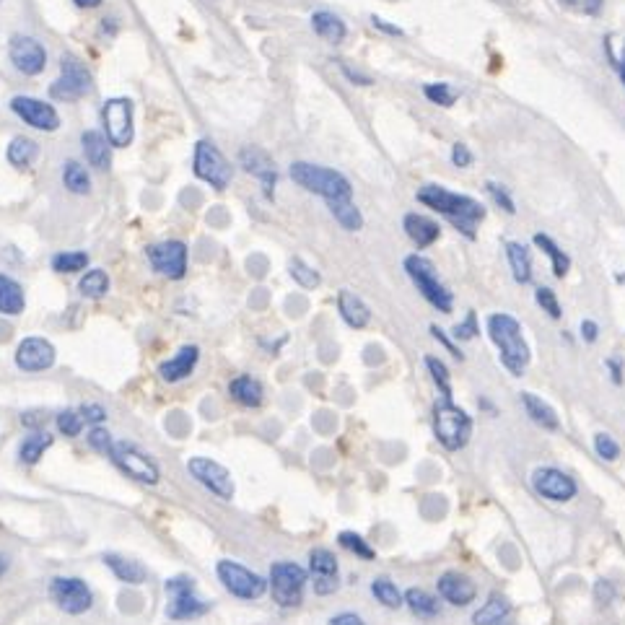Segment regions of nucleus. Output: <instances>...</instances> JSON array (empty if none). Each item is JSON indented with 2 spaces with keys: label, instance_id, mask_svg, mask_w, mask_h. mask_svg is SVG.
Masks as SVG:
<instances>
[{
  "label": "nucleus",
  "instance_id": "f257e3e1",
  "mask_svg": "<svg viewBox=\"0 0 625 625\" xmlns=\"http://www.w3.org/2000/svg\"><path fill=\"white\" fill-rule=\"evenodd\" d=\"M418 200L428 208H434L436 213L447 216L467 239H475V229L485 218V208L478 200L467 198V195H457L439 185H426L418 190Z\"/></svg>",
  "mask_w": 625,
  "mask_h": 625
},
{
  "label": "nucleus",
  "instance_id": "f03ea898",
  "mask_svg": "<svg viewBox=\"0 0 625 625\" xmlns=\"http://www.w3.org/2000/svg\"><path fill=\"white\" fill-rule=\"evenodd\" d=\"M488 335L496 343L498 356H501V364L514 374V377H522L524 369L530 366V345L522 335V325L511 314H491L488 317Z\"/></svg>",
  "mask_w": 625,
  "mask_h": 625
},
{
  "label": "nucleus",
  "instance_id": "7ed1b4c3",
  "mask_svg": "<svg viewBox=\"0 0 625 625\" xmlns=\"http://www.w3.org/2000/svg\"><path fill=\"white\" fill-rule=\"evenodd\" d=\"M291 177L299 187H304L307 192H314L319 198H325L327 203L332 200H351L353 190L351 182L343 177V174L325 169V166H314L307 161H296L291 166Z\"/></svg>",
  "mask_w": 625,
  "mask_h": 625
},
{
  "label": "nucleus",
  "instance_id": "20e7f679",
  "mask_svg": "<svg viewBox=\"0 0 625 625\" xmlns=\"http://www.w3.org/2000/svg\"><path fill=\"white\" fill-rule=\"evenodd\" d=\"M434 434L447 452H460L472 436V418L449 397H441L434 405Z\"/></svg>",
  "mask_w": 625,
  "mask_h": 625
},
{
  "label": "nucleus",
  "instance_id": "39448f33",
  "mask_svg": "<svg viewBox=\"0 0 625 625\" xmlns=\"http://www.w3.org/2000/svg\"><path fill=\"white\" fill-rule=\"evenodd\" d=\"M405 270H408L410 281L415 283V288L421 291V296L428 301V304H431V307H436L444 314L452 312V307H454L452 291L439 281L434 262L426 260V257H421V255H410V257H405Z\"/></svg>",
  "mask_w": 625,
  "mask_h": 625
},
{
  "label": "nucleus",
  "instance_id": "423d86ee",
  "mask_svg": "<svg viewBox=\"0 0 625 625\" xmlns=\"http://www.w3.org/2000/svg\"><path fill=\"white\" fill-rule=\"evenodd\" d=\"M166 592V615L172 620H192L200 618L211 610V605L203 600L195 587V579L190 576H174L164 584Z\"/></svg>",
  "mask_w": 625,
  "mask_h": 625
},
{
  "label": "nucleus",
  "instance_id": "0eeeda50",
  "mask_svg": "<svg viewBox=\"0 0 625 625\" xmlns=\"http://www.w3.org/2000/svg\"><path fill=\"white\" fill-rule=\"evenodd\" d=\"M307 587V571L294 561H278L270 568V592L281 607H299Z\"/></svg>",
  "mask_w": 625,
  "mask_h": 625
},
{
  "label": "nucleus",
  "instance_id": "6e6552de",
  "mask_svg": "<svg viewBox=\"0 0 625 625\" xmlns=\"http://www.w3.org/2000/svg\"><path fill=\"white\" fill-rule=\"evenodd\" d=\"M218 581L224 584V589L239 600H260L262 594L268 592V581L262 579L260 574L244 568L242 563L236 561H218L216 566Z\"/></svg>",
  "mask_w": 625,
  "mask_h": 625
},
{
  "label": "nucleus",
  "instance_id": "1a4fd4ad",
  "mask_svg": "<svg viewBox=\"0 0 625 625\" xmlns=\"http://www.w3.org/2000/svg\"><path fill=\"white\" fill-rule=\"evenodd\" d=\"M107 457L115 462V465L120 467L128 478L138 480V483H146V485L159 483V478H161L159 465H156L148 454H143L141 449L128 444V441H117V444H112Z\"/></svg>",
  "mask_w": 625,
  "mask_h": 625
},
{
  "label": "nucleus",
  "instance_id": "9d476101",
  "mask_svg": "<svg viewBox=\"0 0 625 625\" xmlns=\"http://www.w3.org/2000/svg\"><path fill=\"white\" fill-rule=\"evenodd\" d=\"M50 594L55 605L68 615H83L89 613L94 605V594L86 587V581L76 579V576H58L52 579Z\"/></svg>",
  "mask_w": 625,
  "mask_h": 625
},
{
  "label": "nucleus",
  "instance_id": "9b49d317",
  "mask_svg": "<svg viewBox=\"0 0 625 625\" xmlns=\"http://www.w3.org/2000/svg\"><path fill=\"white\" fill-rule=\"evenodd\" d=\"M104 128L109 143L115 148H128L133 143V102L130 99H109L102 109Z\"/></svg>",
  "mask_w": 625,
  "mask_h": 625
},
{
  "label": "nucleus",
  "instance_id": "f8f14e48",
  "mask_svg": "<svg viewBox=\"0 0 625 625\" xmlns=\"http://www.w3.org/2000/svg\"><path fill=\"white\" fill-rule=\"evenodd\" d=\"M60 68H63V76L50 86L52 99H60V102H76V99L89 94L91 76L81 65V60L73 58V55H63Z\"/></svg>",
  "mask_w": 625,
  "mask_h": 625
},
{
  "label": "nucleus",
  "instance_id": "ddd939ff",
  "mask_svg": "<svg viewBox=\"0 0 625 625\" xmlns=\"http://www.w3.org/2000/svg\"><path fill=\"white\" fill-rule=\"evenodd\" d=\"M195 174L216 190H226L231 182V166L213 143L200 141L195 148Z\"/></svg>",
  "mask_w": 625,
  "mask_h": 625
},
{
  "label": "nucleus",
  "instance_id": "4468645a",
  "mask_svg": "<svg viewBox=\"0 0 625 625\" xmlns=\"http://www.w3.org/2000/svg\"><path fill=\"white\" fill-rule=\"evenodd\" d=\"M187 470H190L192 478L198 480L203 488H208L213 496L224 498V501H229V498L234 496V480H231V472L226 470L221 462L208 460V457H192V460L187 462Z\"/></svg>",
  "mask_w": 625,
  "mask_h": 625
},
{
  "label": "nucleus",
  "instance_id": "2eb2a0df",
  "mask_svg": "<svg viewBox=\"0 0 625 625\" xmlns=\"http://www.w3.org/2000/svg\"><path fill=\"white\" fill-rule=\"evenodd\" d=\"M532 488L553 504H566L579 491L576 480L558 467H537L532 472Z\"/></svg>",
  "mask_w": 625,
  "mask_h": 625
},
{
  "label": "nucleus",
  "instance_id": "dca6fc26",
  "mask_svg": "<svg viewBox=\"0 0 625 625\" xmlns=\"http://www.w3.org/2000/svg\"><path fill=\"white\" fill-rule=\"evenodd\" d=\"M8 55H11V63L16 65V71L24 73V76H39V73L45 71L47 52L37 39L16 34L8 42Z\"/></svg>",
  "mask_w": 625,
  "mask_h": 625
},
{
  "label": "nucleus",
  "instance_id": "f3484780",
  "mask_svg": "<svg viewBox=\"0 0 625 625\" xmlns=\"http://www.w3.org/2000/svg\"><path fill=\"white\" fill-rule=\"evenodd\" d=\"M151 265L169 281H179L187 273V247L182 242H161L148 249Z\"/></svg>",
  "mask_w": 625,
  "mask_h": 625
},
{
  "label": "nucleus",
  "instance_id": "a211bd4d",
  "mask_svg": "<svg viewBox=\"0 0 625 625\" xmlns=\"http://www.w3.org/2000/svg\"><path fill=\"white\" fill-rule=\"evenodd\" d=\"M11 109L26 125H32L34 130H47V133H52V130L60 128V117L55 112V107L39 102V99H32V96H16L11 102Z\"/></svg>",
  "mask_w": 625,
  "mask_h": 625
},
{
  "label": "nucleus",
  "instance_id": "6ab92c4d",
  "mask_svg": "<svg viewBox=\"0 0 625 625\" xmlns=\"http://www.w3.org/2000/svg\"><path fill=\"white\" fill-rule=\"evenodd\" d=\"M309 571L314 579V594L325 597V594L338 592V558L327 548H314L309 553Z\"/></svg>",
  "mask_w": 625,
  "mask_h": 625
},
{
  "label": "nucleus",
  "instance_id": "aec40b11",
  "mask_svg": "<svg viewBox=\"0 0 625 625\" xmlns=\"http://www.w3.org/2000/svg\"><path fill=\"white\" fill-rule=\"evenodd\" d=\"M55 364V345L45 338H24L16 348V366L24 371H45Z\"/></svg>",
  "mask_w": 625,
  "mask_h": 625
},
{
  "label": "nucleus",
  "instance_id": "412c9836",
  "mask_svg": "<svg viewBox=\"0 0 625 625\" xmlns=\"http://www.w3.org/2000/svg\"><path fill=\"white\" fill-rule=\"evenodd\" d=\"M436 589H439V597L444 602L454 607H467L475 597H478V587L475 581L467 574H460V571H447L441 574L439 581H436Z\"/></svg>",
  "mask_w": 625,
  "mask_h": 625
},
{
  "label": "nucleus",
  "instance_id": "4be33fe9",
  "mask_svg": "<svg viewBox=\"0 0 625 625\" xmlns=\"http://www.w3.org/2000/svg\"><path fill=\"white\" fill-rule=\"evenodd\" d=\"M198 358H200L198 345H185V348H179L177 356L169 358V361H164V364L159 366L161 379H164V382H169V384L182 382V379H187L192 371H195V366H198Z\"/></svg>",
  "mask_w": 625,
  "mask_h": 625
},
{
  "label": "nucleus",
  "instance_id": "5701e85b",
  "mask_svg": "<svg viewBox=\"0 0 625 625\" xmlns=\"http://www.w3.org/2000/svg\"><path fill=\"white\" fill-rule=\"evenodd\" d=\"M239 161H242V166L249 174H255L257 179H262L265 190L270 192V187H273L275 179H278V172H275V164L270 161V156L265 154V151H260V148L249 146L239 154Z\"/></svg>",
  "mask_w": 625,
  "mask_h": 625
},
{
  "label": "nucleus",
  "instance_id": "b1692460",
  "mask_svg": "<svg viewBox=\"0 0 625 625\" xmlns=\"http://www.w3.org/2000/svg\"><path fill=\"white\" fill-rule=\"evenodd\" d=\"M402 226H405V234L413 239L415 247L426 249V247H431V244L439 242L441 226L436 224V221H431V218L418 216V213H408L405 221H402Z\"/></svg>",
  "mask_w": 625,
  "mask_h": 625
},
{
  "label": "nucleus",
  "instance_id": "393cba45",
  "mask_svg": "<svg viewBox=\"0 0 625 625\" xmlns=\"http://www.w3.org/2000/svg\"><path fill=\"white\" fill-rule=\"evenodd\" d=\"M338 312L340 317H343L345 325L356 327V330L369 325L371 319L369 307H366L364 301L358 299L356 294H351V291H340L338 294Z\"/></svg>",
  "mask_w": 625,
  "mask_h": 625
},
{
  "label": "nucleus",
  "instance_id": "a878e982",
  "mask_svg": "<svg viewBox=\"0 0 625 625\" xmlns=\"http://www.w3.org/2000/svg\"><path fill=\"white\" fill-rule=\"evenodd\" d=\"M522 405L524 410H527V415H530V421L537 423L540 428H545V431H558V428H561L558 415H555V410L550 408L543 397L532 395V392H522Z\"/></svg>",
  "mask_w": 625,
  "mask_h": 625
},
{
  "label": "nucleus",
  "instance_id": "bb28decb",
  "mask_svg": "<svg viewBox=\"0 0 625 625\" xmlns=\"http://www.w3.org/2000/svg\"><path fill=\"white\" fill-rule=\"evenodd\" d=\"M511 613V602L506 594L493 592L478 613L472 615V625H501Z\"/></svg>",
  "mask_w": 625,
  "mask_h": 625
},
{
  "label": "nucleus",
  "instance_id": "cd10ccee",
  "mask_svg": "<svg viewBox=\"0 0 625 625\" xmlns=\"http://www.w3.org/2000/svg\"><path fill=\"white\" fill-rule=\"evenodd\" d=\"M229 395L234 397L244 408H260L265 400V390L262 384L252 377H236L229 382Z\"/></svg>",
  "mask_w": 625,
  "mask_h": 625
},
{
  "label": "nucleus",
  "instance_id": "c85d7f7f",
  "mask_svg": "<svg viewBox=\"0 0 625 625\" xmlns=\"http://www.w3.org/2000/svg\"><path fill=\"white\" fill-rule=\"evenodd\" d=\"M83 143V154H86V161H89L94 169H109L112 164V154H109V143L102 133H96V130H89V133H83L81 138Z\"/></svg>",
  "mask_w": 625,
  "mask_h": 625
},
{
  "label": "nucleus",
  "instance_id": "c756f323",
  "mask_svg": "<svg viewBox=\"0 0 625 625\" xmlns=\"http://www.w3.org/2000/svg\"><path fill=\"white\" fill-rule=\"evenodd\" d=\"M104 563L112 568V574L122 581V584H143L146 581V568L141 566L138 561H128V558H122V555L109 553L104 555Z\"/></svg>",
  "mask_w": 625,
  "mask_h": 625
},
{
  "label": "nucleus",
  "instance_id": "7c9ffc66",
  "mask_svg": "<svg viewBox=\"0 0 625 625\" xmlns=\"http://www.w3.org/2000/svg\"><path fill=\"white\" fill-rule=\"evenodd\" d=\"M24 307L26 299L19 283L13 281V278H8V275H0V314H11V317H16V314L24 312Z\"/></svg>",
  "mask_w": 625,
  "mask_h": 625
},
{
  "label": "nucleus",
  "instance_id": "2f4dec72",
  "mask_svg": "<svg viewBox=\"0 0 625 625\" xmlns=\"http://www.w3.org/2000/svg\"><path fill=\"white\" fill-rule=\"evenodd\" d=\"M506 255H509V265H511V273H514V281L522 283V286L524 283H530L532 281L530 249L519 242H509L506 244Z\"/></svg>",
  "mask_w": 625,
  "mask_h": 625
},
{
  "label": "nucleus",
  "instance_id": "473e14b6",
  "mask_svg": "<svg viewBox=\"0 0 625 625\" xmlns=\"http://www.w3.org/2000/svg\"><path fill=\"white\" fill-rule=\"evenodd\" d=\"M405 605L413 610V615L418 618H436L439 615V600H436L434 594H428L426 589H408L405 592Z\"/></svg>",
  "mask_w": 625,
  "mask_h": 625
},
{
  "label": "nucleus",
  "instance_id": "72a5a7b5",
  "mask_svg": "<svg viewBox=\"0 0 625 625\" xmlns=\"http://www.w3.org/2000/svg\"><path fill=\"white\" fill-rule=\"evenodd\" d=\"M52 447V436L47 431H37V434L26 436L24 444L19 449V457L24 465H37L39 457H45L47 449Z\"/></svg>",
  "mask_w": 625,
  "mask_h": 625
},
{
  "label": "nucleus",
  "instance_id": "f704fd0d",
  "mask_svg": "<svg viewBox=\"0 0 625 625\" xmlns=\"http://www.w3.org/2000/svg\"><path fill=\"white\" fill-rule=\"evenodd\" d=\"M314 32L322 39H330V42H343L345 39V24L335 16V13L319 11L312 16Z\"/></svg>",
  "mask_w": 625,
  "mask_h": 625
},
{
  "label": "nucleus",
  "instance_id": "c9c22d12",
  "mask_svg": "<svg viewBox=\"0 0 625 625\" xmlns=\"http://www.w3.org/2000/svg\"><path fill=\"white\" fill-rule=\"evenodd\" d=\"M327 205H330V213L335 216V221L345 231H358L364 226V218H361V211L353 205V200H332Z\"/></svg>",
  "mask_w": 625,
  "mask_h": 625
},
{
  "label": "nucleus",
  "instance_id": "e433bc0d",
  "mask_svg": "<svg viewBox=\"0 0 625 625\" xmlns=\"http://www.w3.org/2000/svg\"><path fill=\"white\" fill-rule=\"evenodd\" d=\"M535 244L540 249H543L545 255L550 257V262H553L555 278H563V275H566L568 270H571V260H568V255H566V252H563L561 247H558V244L553 242V239H550V236L535 234Z\"/></svg>",
  "mask_w": 625,
  "mask_h": 625
},
{
  "label": "nucleus",
  "instance_id": "4c0bfd02",
  "mask_svg": "<svg viewBox=\"0 0 625 625\" xmlns=\"http://www.w3.org/2000/svg\"><path fill=\"white\" fill-rule=\"evenodd\" d=\"M371 594H374L384 607H390V610H397V607L405 605V594H402L400 589H397L395 581L387 579V576L374 579V584H371Z\"/></svg>",
  "mask_w": 625,
  "mask_h": 625
},
{
  "label": "nucleus",
  "instance_id": "58836bf2",
  "mask_svg": "<svg viewBox=\"0 0 625 625\" xmlns=\"http://www.w3.org/2000/svg\"><path fill=\"white\" fill-rule=\"evenodd\" d=\"M39 148L37 143L29 141V138H13L11 146H8V161H11L16 169H26V166H32L34 159H37Z\"/></svg>",
  "mask_w": 625,
  "mask_h": 625
},
{
  "label": "nucleus",
  "instance_id": "ea45409f",
  "mask_svg": "<svg viewBox=\"0 0 625 625\" xmlns=\"http://www.w3.org/2000/svg\"><path fill=\"white\" fill-rule=\"evenodd\" d=\"M63 185L73 192V195H86L91 190V177L78 161H68L63 169Z\"/></svg>",
  "mask_w": 625,
  "mask_h": 625
},
{
  "label": "nucleus",
  "instance_id": "a19ab883",
  "mask_svg": "<svg viewBox=\"0 0 625 625\" xmlns=\"http://www.w3.org/2000/svg\"><path fill=\"white\" fill-rule=\"evenodd\" d=\"M78 288H81V294L86 296V299H102L109 291L107 273H104V270H89V273L81 278Z\"/></svg>",
  "mask_w": 625,
  "mask_h": 625
},
{
  "label": "nucleus",
  "instance_id": "79ce46f5",
  "mask_svg": "<svg viewBox=\"0 0 625 625\" xmlns=\"http://www.w3.org/2000/svg\"><path fill=\"white\" fill-rule=\"evenodd\" d=\"M89 265V255L86 252H60V255L52 257V270L58 273H81Z\"/></svg>",
  "mask_w": 625,
  "mask_h": 625
},
{
  "label": "nucleus",
  "instance_id": "37998d69",
  "mask_svg": "<svg viewBox=\"0 0 625 625\" xmlns=\"http://www.w3.org/2000/svg\"><path fill=\"white\" fill-rule=\"evenodd\" d=\"M338 543H340V548H345L348 553L358 555V558H364V561H374V558H377L374 548L366 543L364 537L356 535V532H340Z\"/></svg>",
  "mask_w": 625,
  "mask_h": 625
},
{
  "label": "nucleus",
  "instance_id": "c03bdc74",
  "mask_svg": "<svg viewBox=\"0 0 625 625\" xmlns=\"http://www.w3.org/2000/svg\"><path fill=\"white\" fill-rule=\"evenodd\" d=\"M426 369L431 371V379H434L436 387L441 390V397H449V400H452V384H449L447 364L434 356H426Z\"/></svg>",
  "mask_w": 625,
  "mask_h": 625
},
{
  "label": "nucleus",
  "instance_id": "a18cd8bd",
  "mask_svg": "<svg viewBox=\"0 0 625 625\" xmlns=\"http://www.w3.org/2000/svg\"><path fill=\"white\" fill-rule=\"evenodd\" d=\"M58 431L63 436H68V439H76L78 434H81V428H83V415H81V410H63V413L58 415Z\"/></svg>",
  "mask_w": 625,
  "mask_h": 625
},
{
  "label": "nucleus",
  "instance_id": "49530a36",
  "mask_svg": "<svg viewBox=\"0 0 625 625\" xmlns=\"http://www.w3.org/2000/svg\"><path fill=\"white\" fill-rule=\"evenodd\" d=\"M291 278H294L301 288H317L319 281H322L317 270L309 268L307 262L301 260H291Z\"/></svg>",
  "mask_w": 625,
  "mask_h": 625
},
{
  "label": "nucleus",
  "instance_id": "de8ad7c7",
  "mask_svg": "<svg viewBox=\"0 0 625 625\" xmlns=\"http://www.w3.org/2000/svg\"><path fill=\"white\" fill-rule=\"evenodd\" d=\"M594 452L600 454L602 460L615 462L620 457V444L610 434H597L594 436Z\"/></svg>",
  "mask_w": 625,
  "mask_h": 625
},
{
  "label": "nucleus",
  "instance_id": "09e8293b",
  "mask_svg": "<svg viewBox=\"0 0 625 625\" xmlns=\"http://www.w3.org/2000/svg\"><path fill=\"white\" fill-rule=\"evenodd\" d=\"M535 301L543 307V312H548L553 319H561V304H558V296H555L553 288L540 286L535 291Z\"/></svg>",
  "mask_w": 625,
  "mask_h": 625
},
{
  "label": "nucleus",
  "instance_id": "8fccbe9b",
  "mask_svg": "<svg viewBox=\"0 0 625 625\" xmlns=\"http://www.w3.org/2000/svg\"><path fill=\"white\" fill-rule=\"evenodd\" d=\"M426 96L434 104H441V107H452L454 104V91L449 89L447 83H431V86H426Z\"/></svg>",
  "mask_w": 625,
  "mask_h": 625
},
{
  "label": "nucleus",
  "instance_id": "3c124183",
  "mask_svg": "<svg viewBox=\"0 0 625 625\" xmlns=\"http://www.w3.org/2000/svg\"><path fill=\"white\" fill-rule=\"evenodd\" d=\"M478 319H475V312H467V317L462 319L460 325L454 327V338L457 340H472L475 338V335H478Z\"/></svg>",
  "mask_w": 625,
  "mask_h": 625
},
{
  "label": "nucleus",
  "instance_id": "603ef678",
  "mask_svg": "<svg viewBox=\"0 0 625 625\" xmlns=\"http://www.w3.org/2000/svg\"><path fill=\"white\" fill-rule=\"evenodd\" d=\"M563 6L571 8V11H579V13H587V16H594V13H600L602 3L605 0H561Z\"/></svg>",
  "mask_w": 625,
  "mask_h": 625
},
{
  "label": "nucleus",
  "instance_id": "864d4df0",
  "mask_svg": "<svg viewBox=\"0 0 625 625\" xmlns=\"http://www.w3.org/2000/svg\"><path fill=\"white\" fill-rule=\"evenodd\" d=\"M89 444L96 449V452L109 454V449H112V444H115V441L109 439V434H107V431H104V428H91Z\"/></svg>",
  "mask_w": 625,
  "mask_h": 625
},
{
  "label": "nucleus",
  "instance_id": "5fc2aeb1",
  "mask_svg": "<svg viewBox=\"0 0 625 625\" xmlns=\"http://www.w3.org/2000/svg\"><path fill=\"white\" fill-rule=\"evenodd\" d=\"M488 192H491L493 200H496V203L501 205V208H504L506 213L517 211V208H514V200L509 198V192H506L501 185H493V182H488Z\"/></svg>",
  "mask_w": 625,
  "mask_h": 625
},
{
  "label": "nucleus",
  "instance_id": "6e6d98bb",
  "mask_svg": "<svg viewBox=\"0 0 625 625\" xmlns=\"http://www.w3.org/2000/svg\"><path fill=\"white\" fill-rule=\"evenodd\" d=\"M81 415H83V421L86 423H94V426H99V423L107 418V410H104L102 405H83Z\"/></svg>",
  "mask_w": 625,
  "mask_h": 625
},
{
  "label": "nucleus",
  "instance_id": "4d7b16f0",
  "mask_svg": "<svg viewBox=\"0 0 625 625\" xmlns=\"http://www.w3.org/2000/svg\"><path fill=\"white\" fill-rule=\"evenodd\" d=\"M452 161L457 166H470L472 164V154H470V148L465 146V143H454L452 148Z\"/></svg>",
  "mask_w": 625,
  "mask_h": 625
},
{
  "label": "nucleus",
  "instance_id": "13d9d810",
  "mask_svg": "<svg viewBox=\"0 0 625 625\" xmlns=\"http://www.w3.org/2000/svg\"><path fill=\"white\" fill-rule=\"evenodd\" d=\"M594 592H597V602H602V605H607V602L615 597L613 584H610V581H605V579L597 581V589H594Z\"/></svg>",
  "mask_w": 625,
  "mask_h": 625
},
{
  "label": "nucleus",
  "instance_id": "bf43d9fd",
  "mask_svg": "<svg viewBox=\"0 0 625 625\" xmlns=\"http://www.w3.org/2000/svg\"><path fill=\"white\" fill-rule=\"evenodd\" d=\"M431 332H434V338L436 340H441V343H444V348H447L449 353H452V356H457V358H462V353H460V348H457V345L452 343V340L447 338V332L444 330H439V327L436 325H431Z\"/></svg>",
  "mask_w": 625,
  "mask_h": 625
},
{
  "label": "nucleus",
  "instance_id": "052dcab7",
  "mask_svg": "<svg viewBox=\"0 0 625 625\" xmlns=\"http://www.w3.org/2000/svg\"><path fill=\"white\" fill-rule=\"evenodd\" d=\"M581 338L587 340V343H594V340L600 338V327H597V322H592V319L581 322Z\"/></svg>",
  "mask_w": 625,
  "mask_h": 625
},
{
  "label": "nucleus",
  "instance_id": "680f3d73",
  "mask_svg": "<svg viewBox=\"0 0 625 625\" xmlns=\"http://www.w3.org/2000/svg\"><path fill=\"white\" fill-rule=\"evenodd\" d=\"M330 625H366L364 618L356 613H340L330 620Z\"/></svg>",
  "mask_w": 625,
  "mask_h": 625
},
{
  "label": "nucleus",
  "instance_id": "e2e57ef3",
  "mask_svg": "<svg viewBox=\"0 0 625 625\" xmlns=\"http://www.w3.org/2000/svg\"><path fill=\"white\" fill-rule=\"evenodd\" d=\"M607 369L613 371V382L615 384H623V361H620L618 356L607 358Z\"/></svg>",
  "mask_w": 625,
  "mask_h": 625
},
{
  "label": "nucleus",
  "instance_id": "0e129e2a",
  "mask_svg": "<svg viewBox=\"0 0 625 625\" xmlns=\"http://www.w3.org/2000/svg\"><path fill=\"white\" fill-rule=\"evenodd\" d=\"M374 26H379V29H384V32H390V34H402L400 29H395V26H390V24H384L382 19H374Z\"/></svg>",
  "mask_w": 625,
  "mask_h": 625
},
{
  "label": "nucleus",
  "instance_id": "69168bd1",
  "mask_svg": "<svg viewBox=\"0 0 625 625\" xmlns=\"http://www.w3.org/2000/svg\"><path fill=\"white\" fill-rule=\"evenodd\" d=\"M102 0H76L78 8H96Z\"/></svg>",
  "mask_w": 625,
  "mask_h": 625
},
{
  "label": "nucleus",
  "instance_id": "338daca9",
  "mask_svg": "<svg viewBox=\"0 0 625 625\" xmlns=\"http://www.w3.org/2000/svg\"><path fill=\"white\" fill-rule=\"evenodd\" d=\"M6 571H8V561H6V555L0 553V576L6 574Z\"/></svg>",
  "mask_w": 625,
  "mask_h": 625
},
{
  "label": "nucleus",
  "instance_id": "774afa93",
  "mask_svg": "<svg viewBox=\"0 0 625 625\" xmlns=\"http://www.w3.org/2000/svg\"><path fill=\"white\" fill-rule=\"evenodd\" d=\"M618 68H620V78H623V83H625V45H623V58H620Z\"/></svg>",
  "mask_w": 625,
  "mask_h": 625
}]
</instances>
